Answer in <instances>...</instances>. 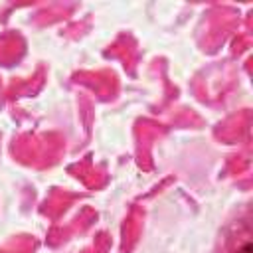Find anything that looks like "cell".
Instances as JSON below:
<instances>
[{
	"instance_id": "cell-1",
	"label": "cell",
	"mask_w": 253,
	"mask_h": 253,
	"mask_svg": "<svg viewBox=\"0 0 253 253\" xmlns=\"http://www.w3.org/2000/svg\"><path fill=\"white\" fill-rule=\"evenodd\" d=\"M217 253H253V229L247 210H243L237 219L223 229Z\"/></svg>"
}]
</instances>
